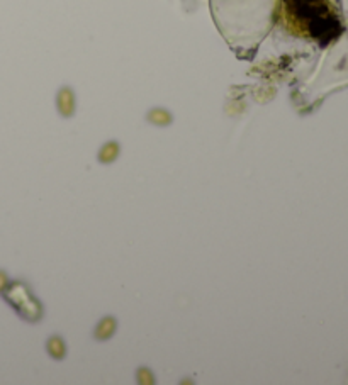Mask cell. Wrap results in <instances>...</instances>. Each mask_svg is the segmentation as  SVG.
Returning a JSON list of instances; mask_svg holds the SVG:
<instances>
[{
	"label": "cell",
	"instance_id": "1",
	"mask_svg": "<svg viewBox=\"0 0 348 385\" xmlns=\"http://www.w3.org/2000/svg\"><path fill=\"white\" fill-rule=\"evenodd\" d=\"M285 24L294 33L328 43L340 34V22L326 0H284Z\"/></svg>",
	"mask_w": 348,
	"mask_h": 385
}]
</instances>
